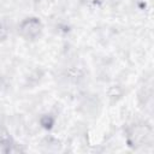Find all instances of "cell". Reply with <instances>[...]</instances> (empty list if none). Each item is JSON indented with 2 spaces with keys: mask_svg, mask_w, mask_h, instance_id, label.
Wrapping results in <instances>:
<instances>
[{
  "mask_svg": "<svg viewBox=\"0 0 154 154\" xmlns=\"http://www.w3.org/2000/svg\"><path fill=\"white\" fill-rule=\"evenodd\" d=\"M22 31H23L24 35H26L29 37H34L40 31V22L35 18L25 20L22 24Z\"/></svg>",
  "mask_w": 154,
  "mask_h": 154,
  "instance_id": "cell-1",
  "label": "cell"
}]
</instances>
